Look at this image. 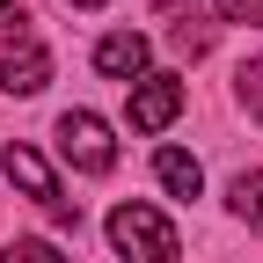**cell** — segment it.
<instances>
[{
  "mask_svg": "<svg viewBox=\"0 0 263 263\" xmlns=\"http://www.w3.org/2000/svg\"><path fill=\"white\" fill-rule=\"evenodd\" d=\"M73 8H103V0H73Z\"/></svg>",
  "mask_w": 263,
  "mask_h": 263,
  "instance_id": "obj_13",
  "label": "cell"
},
{
  "mask_svg": "<svg viewBox=\"0 0 263 263\" xmlns=\"http://www.w3.org/2000/svg\"><path fill=\"white\" fill-rule=\"evenodd\" d=\"M227 22H263V0H212Z\"/></svg>",
  "mask_w": 263,
  "mask_h": 263,
  "instance_id": "obj_12",
  "label": "cell"
},
{
  "mask_svg": "<svg viewBox=\"0 0 263 263\" xmlns=\"http://www.w3.org/2000/svg\"><path fill=\"white\" fill-rule=\"evenodd\" d=\"M176 110H183V81L176 73H146L132 88V132H168Z\"/></svg>",
  "mask_w": 263,
  "mask_h": 263,
  "instance_id": "obj_3",
  "label": "cell"
},
{
  "mask_svg": "<svg viewBox=\"0 0 263 263\" xmlns=\"http://www.w3.org/2000/svg\"><path fill=\"white\" fill-rule=\"evenodd\" d=\"M227 205H234L241 227H256V234H263V168H241L234 183H227Z\"/></svg>",
  "mask_w": 263,
  "mask_h": 263,
  "instance_id": "obj_8",
  "label": "cell"
},
{
  "mask_svg": "<svg viewBox=\"0 0 263 263\" xmlns=\"http://www.w3.org/2000/svg\"><path fill=\"white\" fill-rule=\"evenodd\" d=\"M146 59H154V44L139 37V29H117V37H103V44H95V66H103L110 81H132V88L146 81Z\"/></svg>",
  "mask_w": 263,
  "mask_h": 263,
  "instance_id": "obj_4",
  "label": "cell"
},
{
  "mask_svg": "<svg viewBox=\"0 0 263 263\" xmlns=\"http://www.w3.org/2000/svg\"><path fill=\"white\" fill-rule=\"evenodd\" d=\"M0 44H29V15H22V0H0Z\"/></svg>",
  "mask_w": 263,
  "mask_h": 263,
  "instance_id": "obj_10",
  "label": "cell"
},
{
  "mask_svg": "<svg viewBox=\"0 0 263 263\" xmlns=\"http://www.w3.org/2000/svg\"><path fill=\"white\" fill-rule=\"evenodd\" d=\"M154 176H161L168 197H197L205 190V168H197V154H183V146H161L154 154Z\"/></svg>",
  "mask_w": 263,
  "mask_h": 263,
  "instance_id": "obj_7",
  "label": "cell"
},
{
  "mask_svg": "<svg viewBox=\"0 0 263 263\" xmlns=\"http://www.w3.org/2000/svg\"><path fill=\"white\" fill-rule=\"evenodd\" d=\"M0 263H73V256L51 249V241H8V249H0Z\"/></svg>",
  "mask_w": 263,
  "mask_h": 263,
  "instance_id": "obj_9",
  "label": "cell"
},
{
  "mask_svg": "<svg viewBox=\"0 0 263 263\" xmlns=\"http://www.w3.org/2000/svg\"><path fill=\"white\" fill-rule=\"evenodd\" d=\"M59 154L73 161L81 176H110L117 168V139H110V124L95 110H66L59 117Z\"/></svg>",
  "mask_w": 263,
  "mask_h": 263,
  "instance_id": "obj_2",
  "label": "cell"
},
{
  "mask_svg": "<svg viewBox=\"0 0 263 263\" xmlns=\"http://www.w3.org/2000/svg\"><path fill=\"white\" fill-rule=\"evenodd\" d=\"M241 103L263 117V59H249V66H241Z\"/></svg>",
  "mask_w": 263,
  "mask_h": 263,
  "instance_id": "obj_11",
  "label": "cell"
},
{
  "mask_svg": "<svg viewBox=\"0 0 263 263\" xmlns=\"http://www.w3.org/2000/svg\"><path fill=\"white\" fill-rule=\"evenodd\" d=\"M51 81V51L44 44H15L8 59H0V88H8V95H37Z\"/></svg>",
  "mask_w": 263,
  "mask_h": 263,
  "instance_id": "obj_6",
  "label": "cell"
},
{
  "mask_svg": "<svg viewBox=\"0 0 263 263\" xmlns=\"http://www.w3.org/2000/svg\"><path fill=\"white\" fill-rule=\"evenodd\" d=\"M110 249L124 263H176V227L154 205H117L110 212Z\"/></svg>",
  "mask_w": 263,
  "mask_h": 263,
  "instance_id": "obj_1",
  "label": "cell"
},
{
  "mask_svg": "<svg viewBox=\"0 0 263 263\" xmlns=\"http://www.w3.org/2000/svg\"><path fill=\"white\" fill-rule=\"evenodd\" d=\"M8 176H15V183H22L29 197H37L44 212H59V205H66V190H59V176H51V161H44L37 146H8Z\"/></svg>",
  "mask_w": 263,
  "mask_h": 263,
  "instance_id": "obj_5",
  "label": "cell"
}]
</instances>
